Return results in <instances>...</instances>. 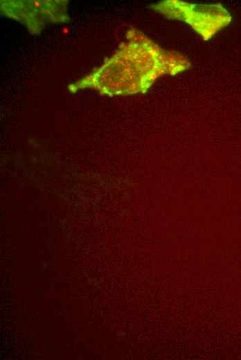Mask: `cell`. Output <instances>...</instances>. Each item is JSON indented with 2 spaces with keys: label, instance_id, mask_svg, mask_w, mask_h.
<instances>
[{
  "label": "cell",
  "instance_id": "obj_3",
  "mask_svg": "<svg viewBox=\"0 0 241 360\" xmlns=\"http://www.w3.org/2000/svg\"><path fill=\"white\" fill-rule=\"evenodd\" d=\"M1 1L4 15L24 23L30 31L40 32L46 23L69 20L66 3L64 1Z\"/></svg>",
  "mask_w": 241,
  "mask_h": 360
},
{
  "label": "cell",
  "instance_id": "obj_1",
  "mask_svg": "<svg viewBox=\"0 0 241 360\" xmlns=\"http://www.w3.org/2000/svg\"><path fill=\"white\" fill-rule=\"evenodd\" d=\"M127 39L100 68L69 89L92 88L109 96L145 93L160 76L177 75L190 66L182 53L161 48L135 28L127 31Z\"/></svg>",
  "mask_w": 241,
  "mask_h": 360
},
{
  "label": "cell",
  "instance_id": "obj_2",
  "mask_svg": "<svg viewBox=\"0 0 241 360\" xmlns=\"http://www.w3.org/2000/svg\"><path fill=\"white\" fill-rule=\"evenodd\" d=\"M151 7L170 19L186 22L204 41L210 39L231 21L230 13L220 3L197 4L166 0L152 4Z\"/></svg>",
  "mask_w": 241,
  "mask_h": 360
}]
</instances>
